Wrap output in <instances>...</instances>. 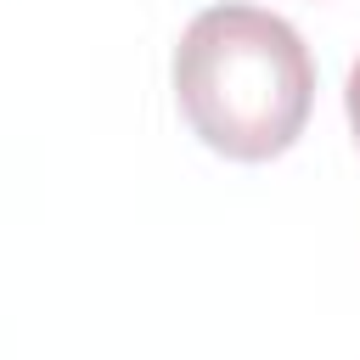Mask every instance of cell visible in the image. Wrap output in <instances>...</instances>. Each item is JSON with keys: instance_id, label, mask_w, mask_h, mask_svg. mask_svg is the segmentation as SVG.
Wrapping results in <instances>:
<instances>
[{"instance_id": "1", "label": "cell", "mask_w": 360, "mask_h": 360, "mask_svg": "<svg viewBox=\"0 0 360 360\" xmlns=\"http://www.w3.org/2000/svg\"><path fill=\"white\" fill-rule=\"evenodd\" d=\"M174 101L214 152L264 163L304 135L315 56L287 17L225 0L186 22L174 45Z\"/></svg>"}, {"instance_id": "2", "label": "cell", "mask_w": 360, "mask_h": 360, "mask_svg": "<svg viewBox=\"0 0 360 360\" xmlns=\"http://www.w3.org/2000/svg\"><path fill=\"white\" fill-rule=\"evenodd\" d=\"M343 107H349V129H354V141H360V56H354V68H349V84H343Z\"/></svg>"}]
</instances>
